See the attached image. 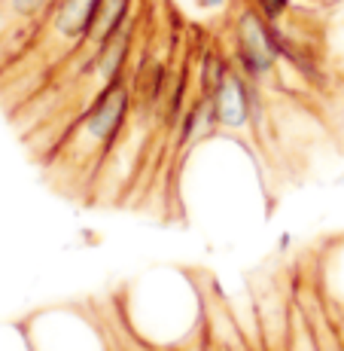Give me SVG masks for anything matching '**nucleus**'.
Returning <instances> with one entry per match:
<instances>
[{
  "label": "nucleus",
  "instance_id": "nucleus-2",
  "mask_svg": "<svg viewBox=\"0 0 344 351\" xmlns=\"http://www.w3.org/2000/svg\"><path fill=\"white\" fill-rule=\"evenodd\" d=\"M228 56L235 71H241L247 80L265 86L274 80L283 56V28L278 22H268L256 6L244 3L232 16V34H228Z\"/></svg>",
  "mask_w": 344,
  "mask_h": 351
},
{
  "label": "nucleus",
  "instance_id": "nucleus-8",
  "mask_svg": "<svg viewBox=\"0 0 344 351\" xmlns=\"http://www.w3.org/2000/svg\"><path fill=\"white\" fill-rule=\"evenodd\" d=\"M232 71H235V64H232V56H228V52L217 49V46L204 49L201 52V58H198V71H195V86H198L195 95L213 98V92L226 83Z\"/></svg>",
  "mask_w": 344,
  "mask_h": 351
},
{
  "label": "nucleus",
  "instance_id": "nucleus-13",
  "mask_svg": "<svg viewBox=\"0 0 344 351\" xmlns=\"http://www.w3.org/2000/svg\"><path fill=\"white\" fill-rule=\"evenodd\" d=\"M244 351H247V348H244Z\"/></svg>",
  "mask_w": 344,
  "mask_h": 351
},
{
  "label": "nucleus",
  "instance_id": "nucleus-4",
  "mask_svg": "<svg viewBox=\"0 0 344 351\" xmlns=\"http://www.w3.org/2000/svg\"><path fill=\"white\" fill-rule=\"evenodd\" d=\"M265 86L253 83L247 80L241 71H232L228 80L213 92V113H217V123L220 132L226 134H241V132H250L253 128V107L256 98Z\"/></svg>",
  "mask_w": 344,
  "mask_h": 351
},
{
  "label": "nucleus",
  "instance_id": "nucleus-9",
  "mask_svg": "<svg viewBox=\"0 0 344 351\" xmlns=\"http://www.w3.org/2000/svg\"><path fill=\"white\" fill-rule=\"evenodd\" d=\"M52 6H55V0H6V10L22 22H40L49 16Z\"/></svg>",
  "mask_w": 344,
  "mask_h": 351
},
{
  "label": "nucleus",
  "instance_id": "nucleus-7",
  "mask_svg": "<svg viewBox=\"0 0 344 351\" xmlns=\"http://www.w3.org/2000/svg\"><path fill=\"white\" fill-rule=\"evenodd\" d=\"M134 10H137V0H101L98 19H94V28L85 40V46L79 52H94L98 46H104L107 40H113L119 31H125L128 25H134Z\"/></svg>",
  "mask_w": 344,
  "mask_h": 351
},
{
  "label": "nucleus",
  "instance_id": "nucleus-10",
  "mask_svg": "<svg viewBox=\"0 0 344 351\" xmlns=\"http://www.w3.org/2000/svg\"><path fill=\"white\" fill-rule=\"evenodd\" d=\"M0 351H34L25 333V324L18 327H0Z\"/></svg>",
  "mask_w": 344,
  "mask_h": 351
},
{
  "label": "nucleus",
  "instance_id": "nucleus-5",
  "mask_svg": "<svg viewBox=\"0 0 344 351\" xmlns=\"http://www.w3.org/2000/svg\"><path fill=\"white\" fill-rule=\"evenodd\" d=\"M98 10H101V0H55V6L46 16L49 37L64 52H79L94 28Z\"/></svg>",
  "mask_w": 344,
  "mask_h": 351
},
{
  "label": "nucleus",
  "instance_id": "nucleus-6",
  "mask_svg": "<svg viewBox=\"0 0 344 351\" xmlns=\"http://www.w3.org/2000/svg\"><path fill=\"white\" fill-rule=\"evenodd\" d=\"M220 134L217 113H213V101L195 95L177 119V147L180 150H195L198 144H207Z\"/></svg>",
  "mask_w": 344,
  "mask_h": 351
},
{
  "label": "nucleus",
  "instance_id": "nucleus-1",
  "mask_svg": "<svg viewBox=\"0 0 344 351\" xmlns=\"http://www.w3.org/2000/svg\"><path fill=\"white\" fill-rule=\"evenodd\" d=\"M134 117V92L131 80L119 77L98 89L89 98L85 110L79 113L73 134L67 141L70 156H77L85 165H101L122 141L128 123Z\"/></svg>",
  "mask_w": 344,
  "mask_h": 351
},
{
  "label": "nucleus",
  "instance_id": "nucleus-12",
  "mask_svg": "<svg viewBox=\"0 0 344 351\" xmlns=\"http://www.w3.org/2000/svg\"><path fill=\"white\" fill-rule=\"evenodd\" d=\"M195 3H198V10H204V12H220L228 6V0H195Z\"/></svg>",
  "mask_w": 344,
  "mask_h": 351
},
{
  "label": "nucleus",
  "instance_id": "nucleus-3",
  "mask_svg": "<svg viewBox=\"0 0 344 351\" xmlns=\"http://www.w3.org/2000/svg\"><path fill=\"white\" fill-rule=\"evenodd\" d=\"M34 351H110L104 333L79 308H43L25 321Z\"/></svg>",
  "mask_w": 344,
  "mask_h": 351
},
{
  "label": "nucleus",
  "instance_id": "nucleus-11",
  "mask_svg": "<svg viewBox=\"0 0 344 351\" xmlns=\"http://www.w3.org/2000/svg\"><path fill=\"white\" fill-rule=\"evenodd\" d=\"M250 6L262 12V16L268 19V22H283V19L289 16V0H247Z\"/></svg>",
  "mask_w": 344,
  "mask_h": 351
}]
</instances>
